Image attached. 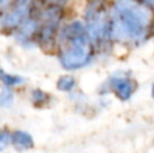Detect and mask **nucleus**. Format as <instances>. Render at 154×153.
Wrapping results in <instances>:
<instances>
[{
  "label": "nucleus",
  "instance_id": "obj_8",
  "mask_svg": "<svg viewBox=\"0 0 154 153\" xmlns=\"http://www.w3.org/2000/svg\"><path fill=\"white\" fill-rule=\"evenodd\" d=\"M0 81L4 83L7 87H14V86H18V84H22L24 81V79L20 77V76L11 75V73H7L0 69Z\"/></svg>",
  "mask_w": 154,
  "mask_h": 153
},
{
  "label": "nucleus",
  "instance_id": "obj_9",
  "mask_svg": "<svg viewBox=\"0 0 154 153\" xmlns=\"http://www.w3.org/2000/svg\"><path fill=\"white\" fill-rule=\"evenodd\" d=\"M76 86V80L72 77V76H62L61 79L58 80L57 83V87H58L60 91H64V92H69L75 88Z\"/></svg>",
  "mask_w": 154,
  "mask_h": 153
},
{
  "label": "nucleus",
  "instance_id": "obj_12",
  "mask_svg": "<svg viewBox=\"0 0 154 153\" xmlns=\"http://www.w3.org/2000/svg\"><path fill=\"white\" fill-rule=\"evenodd\" d=\"M10 138H11V134L7 132V130H0V152L4 151V149L8 146Z\"/></svg>",
  "mask_w": 154,
  "mask_h": 153
},
{
  "label": "nucleus",
  "instance_id": "obj_14",
  "mask_svg": "<svg viewBox=\"0 0 154 153\" xmlns=\"http://www.w3.org/2000/svg\"><path fill=\"white\" fill-rule=\"evenodd\" d=\"M12 0H0V8H5L8 5H11Z\"/></svg>",
  "mask_w": 154,
  "mask_h": 153
},
{
  "label": "nucleus",
  "instance_id": "obj_5",
  "mask_svg": "<svg viewBox=\"0 0 154 153\" xmlns=\"http://www.w3.org/2000/svg\"><path fill=\"white\" fill-rule=\"evenodd\" d=\"M111 88L120 100H127L135 91V83L128 77H114L111 80Z\"/></svg>",
  "mask_w": 154,
  "mask_h": 153
},
{
  "label": "nucleus",
  "instance_id": "obj_4",
  "mask_svg": "<svg viewBox=\"0 0 154 153\" xmlns=\"http://www.w3.org/2000/svg\"><path fill=\"white\" fill-rule=\"evenodd\" d=\"M12 8L0 18V26L3 29H14L23 23L30 16V0H12Z\"/></svg>",
  "mask_w": 154,
  "mask_h": 153
},
{
  "label": "nucleus",
  "instance_id": "obj_7",
  "mask_svg": "<svg viewBox=\"0 0 154 153\" xmlns=\"http://www.w3.org/2000/svg\"><path fill=\"white\" fill-rule=\"evenodd\" d=\"M10 142H12V145L15 146L18 151H27V149H31L34 146V141L32 137L26 132H22V130H16L11 134Z\"/></svg>",
  "mask_w": 154,
  "mask_h": 153
},
{
  "label": "nucleus",
  "instance_id": "obj_11",
  "mask_svg": "<svg viewBox=\"0 0 154 153\" xmlns=\"http://www.w3.org/2000/svg\"><path fill=\"white\" fill-rule=\"evenodd\" d=\"M31 99H32V102H34V105L39 106V105L46 103V100H48V95H46L43 91H41V89H35V91H32Z\"/></svg>",
  "mask_w": 154,
  "mask_h": 153
},
{
  "label": "nucleus",
  "instance_id": "obj_3",
  "mask_svg": "<svg viewBox=\"0 0 154 153\" xmlns=\"http://www.w3.org/2000/svg\"><path fill=\"white\" fill-rule=\"evenodd\" d=\"M85 31L95 43L111 38V12L104 0H91L85 10Z\"/></svg>",
  "mask_w": 154,
  "mask_h": 153
},
{
  "label": "nucleus",
  "instance_id": "obj_10",
  "mask_svg": "<svg viewBox=\"0 0 154 153\" xmlns=\"http://www.w3.org/2000/svg\"><path fill=\"white\" fill-rule=\"evenodd\" d=\"M14 102V94L11 89L5 88L0 92V107H7Z\"/></svg>",
  "mask_w": 154,
  "mask_h": 153
},
{
  "label": "nucleus",
  "instance_id": "obj_2",
  "mask_svg": "<svg viewBox=\"0 0 154 153\" xmlns=\"http://www.w3.org/2000/svg\"><path fill=\"white\" fill-rule=\"evenodd\" d=\"M92 50L85 27L80 22H72L62 31L60 61L65 69H79L91 61Z\"/></svg>",
  "mask_w": 154,
  "mask_h": 153
},
{
  "label": "nucleus",
  "instance_id": "obj_6",
  "mask_svg": "<svg viewBox=\"0 0 154 153\" xmlns=\"http://www.w3.org/2000/svg\"><path fill=\"white\" fill-rule=\"evenodd\" d=\"M37 29H38V20H35V19L29 16L23 23H20L18 26V34H16V37L23 43L29 42V41L34 37L35 33H37Z\"/></svg>",
  "mask_w": 154,
  "mask_h": 153
},
{
  "label": "nucleus",
  "instance_id": "obj_1",
  "mask_svg": "<svg viewBox=\"0 0 154 153\" xmlns=\"http://www.w3.org/2000/svg\"><path fill=\"white\" fill-rule=\"evenodd\" d=\"M152 12L138 0H115L111 12V38L120 43L137 45L149 37Z\"/></svg>",
  "mask_w": 154,
  "mask_h": 153
},
{
  "label": "nucleus",
  "instance_id": "obj_13",
  "mask_svg": "<svg viewBox=\"0 0 154 153\" xmlns=\"http://www.w3.org/2000/svg\"><path fill=\"white\" fill-rule=\"evenodd\" d=\"M48 5H56V7H62L66 0H46Z\"/></svg>",
  "mask_w": 154,
  "mask_h": 153
}]
</instances>
